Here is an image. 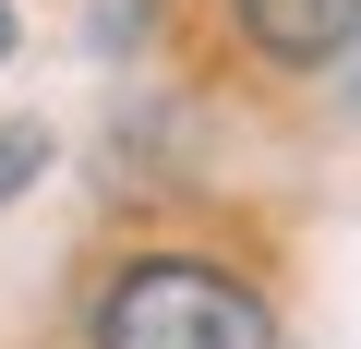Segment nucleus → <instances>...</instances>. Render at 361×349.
Returning a JSON list of instances; mask_svg holds the SVG:
<instances>
[{"instance_id":"f257e3e1","label":"nucleus","mask_w":361,"mask_h":349,"mask_svg":"<svg viewBox=\"0 0 361 349\" xmlns=\"http://www.w3.org/2000/svg\"><path fill=\"white\" fill-rule=\"evenodd\" d=\"M97 349H277V325H265V301H253L229 265L157 253V265H121V277H109Z\"/></svg>"},{"instance_id":"f03ea898","label":"nucleus","mask_w":361,"mask_h":349,"mask_svg":"<svg viewBox=\"0 0 361 349\" xmlns=\"http://www.w3.org/2000/svg\"><path fill=\"white\" fill-rule=\"evenodd\" d=\"M241 37L277 61V73H325L349 37H361V0H229Z\"/></svg>"},{"instance_id":"7ed1b4c3","label":"nucleus","mask_w":361,"mask_h":349,"mask_svg":"<svg viewBox=\"0 0 361 349\" xmlns=\"http://www.w3.org/2000/svg\"><path fill=\"white\" fill-rule=\"evenodd\" d=\"M37 169H49V133H37V121H13V133H0V205H13Z\"/></svg>"},{"instance_id":"20e7f679","label":"nucleus","mask_w":361,"mask_h":349,"mask_svg":"<svg viewBox=\"0 0 361 349\" xmlns=\"http://www.w3.org/2000/svg\"><path fill=\"white\" fill-rule=\"evenodd\" d=\"M0 49H13V13H0Z\"/></svg>"}]
</instances>
